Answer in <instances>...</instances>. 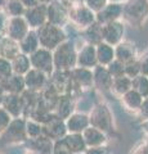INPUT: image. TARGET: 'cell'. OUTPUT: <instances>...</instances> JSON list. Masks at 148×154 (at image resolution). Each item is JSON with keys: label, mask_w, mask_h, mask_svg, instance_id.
<instances>
[{"label": "cell", "mask_w": 148, "mask_h": 154, "mask_svg": "<svg viewBox=\"0 0 148 154\" xmlns=\"http://www.w3.org/2000/svg\"><path fill=\"white\" fill-rule=\"evenodd\" d=\"M7 11L12 17H20L23 12V4L20 0H8Z\"/></svg>", "instance_id": "obj_29"}, {"label": "cell", "mask_w": 148, "mask_h": 154, "mask_svg": "<svg viewBox=\"0 0 148 154\" xmlns=\"http://www.w3.org/2000/svg\"><path fill=\"white\" fill-rule=\"evenodd\" d=\"M143 127H144V130L148 132V119H146V121L143 122Z\"/></svg>", "instance_id": "obj_37"}, {"label": "cell", "mask_w": 148, "mask_h": 154, "mask_svg": "<svg viewBox=\"0 0 148 154\" xmlns=\"http://www.w3.org/2000/svg\"><path fill=\"white\" fill-rule=\"evenodd\" d=\"M98 63L97 58V49L93 45H87L79 54V64L83 66L84 68L88 67H97L95 64Z\"/></svg>", "instance_id": "obj_14"}, {"label": "cell", "mask_w": 148, "mask_h": 154, "mask_svg": "<svg viewBox=\"0 0 148 154\" xmlns=\"http://www.w3.org/2000/svg\"><path fill=\"white\" fill-rule=\"evenodd\" d=\"M125 32L124 28V23L120 21L111 22L108 25L102 26V35H103V41L107 42L109 45H118L122 41V36Z\"/></svg>", "instance_id": "obj_4"}, {"label": "cell", "mask_w": 148, "mask_h": 154, "mask_svg": "<svg viewBox=\"0 0 148 154\" xmlns=\"http://www.w3.org/2000/svg\"><path fill=\"white\" fill-rule=\"evenodd\" d=\"M143 96L135 91L134 89L129 90L126 94L122 95V103L124 105L128 108V109H131V110H139L140 105L143 103Z\"/></svg>", "instance_id": "obj_19"}, {"label": "cell", "mask_w": 148, "mask_h": 154, "mask_svg": "<svg viewBox=\"0 0 148 154\" xmlns=\"http://www.w3.org/2000/svg\"><path fill=\"white\" fill-rule=\"evenodd\" d=\"M37 37H39L40 44L44 49H54L58 48L65 38V35L59 27H57L53 23H45L41 26L37 32Z\"/></svg>", "instance_id": "obj_2"}, {"label": "cell", "mask_w": 148, "mask_h": 154, "mask_svg": "<svg viewBox=\"0 0 148 154\" xmlns=\"http://www.w3.org/2000/svg\"><path fill=\"white\" fill-rule=\"evenodd\" d=\"M20 2L25 7H28V8H34L36 5H39V0H20Z\"/></svg>", "instance_id": "obj_34"}, {"label": "cell", "mask_w": 148, "mask_h": 154, "mask_svg": "<svg viewBox=\"0 0 148 154\" xmlns=\"http://www.w3.org/2000/svg\"><path fill=\"white\" fill-rule=\"evenodd\" d=\"M139 112L142 114V117L144 119H148V98H144L143 99V103L139 108Z\"/></svg>", "instance_id": "obj_33"}, {"label": "cell", "mask_w": 148, "mask_h": 154, "mask_svg": "<svg viewBox=\"0 0 148 154\" xmlns=\"http://www.w3.org/2000/svg\"><path fill=\"white\" fill-rule=\"evenodd\" d=\"M148 17V0H128L122 5V18L130 26H140Z\"/></svg>", "instance_id": "obj_1"}, {"label": "cell", "mask_w": 148, "mask_h": 154, "mask_svg": "<svg viewBox=\"0 0 148 154\" xmlns=\"http://www.w3.org/2000/svg\"><path fill=\"white\" fill-rule=\"evenodd\" d=\"M46 18V8L44 5H36L30 8L26 12V19L31 25V27H41L44 26V21Z\"/></svg>", "instance_id": "obj_11"}, {"label": "cell", "mask_w": 148, "mask_h": 154, "mask_svg": "<svg viewBox=\"0 0 148 154\" xmlns=\"http://www.w3.org/2000/svg\"><path fill=\"white\" fill-rule=\"evenodd\" d=\"M85 143L87 145H92L94 146H98V145H102V143L104 141V135L101 130L95 128V127H88L87 130L84 131L83 135Z\"/></svg>", "instance_id": "obj_20"}, {"label": "cell", "mask_w": 148, "mask_h": 154, "mask_svg": "<svg viewBox=\"0 0 148 154\" xmlns=\"http://www.w3.org/2000/svg\"><path fill=\"white\" fill-rule=\"evenodd\" d=\"M89 121L95 128L101 130V131L109 130V126H111V114H109L106 105L101 104L98 107H95L93 113H90Z\"/></svg>", "instance_id": "obj_7"}, {"label": "cell", "mask_w": 148, "mask_h": 154, "mask_svg": "<svg viewBox=\"0 0 148 154\" xmlns=\"http://www.w3.org/2000/svg\"><path fill=\"white\" fill-rule=\"evenodd\" d=\"M87 154H107V152L104 150V148H92L87 152Z\"/></svg>", "instance_id": "obj_35"}, {"label": "cell", "mask_w": 148, "mask_h": 154, "mask_svg": "<svg viewBox=\"0 0 148 154\" xmlns=\"http://www.w3.org/2000/svg\"><path fill=\"white\" fill-rule=\"evenodd\" d=\"M3 90H7L9 91L11 94H16L18 95L23 91V88L26 86V82H25V79L20 75H14V76H11L8 80H5L3 82Z\"/></svg>", "instance_id": "obj_18"}, {"label": "cell", "mask_w": 148, "mask_h": 154, "mask_svg": "<svg viewBox=\"0 0 148 154\" xmlns=\"http://www.w3.org/2000/svg\"><path fill=\"white\" fill-rule=\"evenodd\" d=\"M25 82H26V86L30 90H39V89H41L43 86H44V84H45L44 72H41V71L36 69V68L30 69L26 73Z\"/></svg>", "instance_id": "obj_13"}, {"label": "cell", "mask_w": 148, "mask_h": 154, "mask_svg": "<svg viewBox=\"0 0 148 154\" xmlns=\"http://www.w3.org/2000/svg\"><path fill=\"white\" fill-rule=\"evenodd\" d=\"M40 41H39V37L34 32V31H30L21 40L20 42V48L22 49V51L25 53V54H34V53L39 49V45Z\"/></svg>", "instance_id": "obj_17"}, {"label": "cell", "mask_w": 148, "mask_h": 154, "mask_svg": "<svg viewBox=\"0 0 148 154\" xmlns=\"http://www.w3.org/2000/svg\"><path fill=\"white\" fill-rule=\"evenodd\" d=\"M7 3H8V0H0V8L7 7Z\"/></svg>", "instance_id": "obj_36"}, {"label": "cell", "mask_w": 148, "mask_h": 154, "mask_svg": "<svg viewBox=\"0 0 148 154\" xmlns=\"http://www.w3.org/2000/svg\"><path fill=\"white\" fill-rule=\"evenodd\" d=\"M85 4H87V7L90 9L92 12H97L99 13L102 11V9L106 8L107 5V2L108 0H84Z\"/></svg>", "instance_id": "obj_31"}, {"label": "cell", "mask_w": 148, "mask_h": 154, "mask_svg": "<svg viewBox=\"0 0 148 154\" xmlns=\"http://www.w3.org/2000/svg\"><path fill=\"white\" fill-rule=\"evenodd\" d=\"M115 55H116V59L120 60L124 64H128L130 62L138 59L135 46L129 41H121L118 45H116V48H115Z\"/></svg>", "instance_id": "obj_8"}, {"label": "cell", "mask_w": 148, "mask_h": 154, "mask_svg": "<svg viewBox=\"0 0 148 154\" xmlns=\"http://www.w3.org/2000/svg\"><path fill=\"white\" fill-rule=\"evenodd\" d=\"M74 80L81 86H90L94 82L93 72H90L88 68L81 67V68L74 71Z\"/></svg>", "instance_id": "obj_25"}, {"label": "cell", "mask_w": 148, "mask_h": 154, "mask_svg": "<svg viewBox=\"0 0 148 154\" xmlns=\"http://www.w3.org/2000/svg\"><path fill=\"white\" fill-rule=\"evenodd\" d=\"M65 143L72 153L84 152L85 148H87V143H85L84 137L79 134H72V135H70V136H67L65 139Z\"/></svg>", "instance_id": "obj_22"}, {"label": "cell", "mask_w": 148, "mask_h": 154, "mask_svg": "<svg viewBox=\"0 0 148 154\" xmlns=\"http://www.w3.org/2000/svg\"><path fill=\"white\" fill-rule=\"evenodd\" d=\"M122 17V5L118 3H109L106 8L102 9L99 13H97L95 19L101 26L108 25L111 22L118 21V18Z\"/></svg>", "instance_id": "obj_6"}, {"label": "cell", "mask_w": 148, "mask_h": 154, "mask_svg": "<svg viewBox=\"0 0 148 154\" xmlns=\"http://www.w3.org/2000/svg\"><path fill=\"white\" fill-rule=\"evenodd\" d=\"M72 16H74L75 21L77 22L79 25H81V27H89V26H92L93 23L97 22L95 16L89 8H79V9H76Z\"/></svg>", "instance_id": "obj_16"}, {"label": "cell", "mask_w": 148, "mask_h": 154, "mask_svg": "<svg viewBox=\"0 0 148 154\" xmlns=\"http://www.w3.org/2000/svg\"><path fill=\"white\" fill-rule=\"evenodd\" d=\"M125 75L128 77H130V79H135V77H138L140 73V62H139V58L135 60L130 62V63L125 64Z\"/></svg>", "instance_id": "obj_28"}, {"label": "cell", "mask_w": 148, "mask_h": 154, "mask_svg": "<svg viewBox=\"0 0 148 154\" xmlns=\"http://www.w3.org/2000/svg\"><path fill=\"white\" fill-rule=\"evenodd\" d=\"M8 33L12 40L21 41L28 33L27 23L25 22V19L20 17H13L8 23Z\"/></svg>", "instance_id": "obj_9"}, {"label": "cell", "mask_w": 148, "mask_h": 154, "mask_svg": "<svg viewBox=\"0 0 148 154\" xmlns=\"http://www.w3.org/2000/svg\"><path fill=\"white\" fill-rule=\"evenodd\" d=\"M109 2H111V3H118V4H120V2H122V0H109Z\"/></svg>", "instance_id": "obj_38"}, {"label": "cell", "mask_w": 148, "mask_h": 154, "mask_svg": "<svg viewBox=\"0 0 148 154\" xmlns=\"http://www.w3.org/2000/svg\"><path fill=\"white\" fill-rule=\"evenodd\" d=\"M30 66H31V60L26 54H18L13 59V63H12L13 71L18 75L27 73L30 71Z\"/></svg>", "instance_id": "obj_24"}, {"label": "cell", "mask_w": 148, "mask_h": 154, "mask_svg": "<svg viewBox=\"0 0 148 154\" xmlns=\"http://www.w3.org/2000/svg\"><path fill=\"white\" fill-rule=\"evenodd\" d=\"M93 77H94V84L98 86V89L101 90H111L113 77L108 72L107 67L97 66L93 71Z\"/></svg>", "instance_id": "obj_10"}, {"label": "cell", "mask_w": 148, "mask_h": 154, "mask_svg": "<svg viewBox=\"0 0 148 154\" xmlns=\"http://www.w3.org/2000/svg\"><path fill=\"white\" fill-rule=\"evenodd\" d=\"M22 103H23V100L16 94H9L3 99V105L5 108V110L9 112V114L14 116V117L21 113L22 107H23Z\"/></svg>", "instance_id": "obj_15"}, {"label": "cell", "mask_w": 148, "mask_h": 154, "mask_svg": "<svg viewBox=\"0 0 148 154\" xmlns=\"http://www.w3.org/2000/svg\"><path fill=\"white\" fill-rule=\"evenodd\" d=\"M30 60H31V66L34 68L44 72V73L52 72L54 63L53 57H52L50 51L48 49H37L34 54H31Z\"/></svg>", "instance_id": "obj_5"}, {"label": "cell", "mask_w": 148, "mask_h": 154, "mask_svg": "<svg viewBox=\"0 0 148 154\" xmlns=\"http://www.w3.org/2000/svg\"><path fill=\"white\" fill-rule=\"evenodd\" d=\"M131 89L138 91L143 98H148V77L139 75L131 80Z\"/></svg>", "instance_id": "obj_26"}, {"label": "cell", "mask_w": 148, "mask_h": 154, "mask_svg": "<svg viewBox=\"0 0 148 154\" xmlns=\"http://www.w3.org/2000/svg\"><path fill=\"white\" fill-rule=\"evenodd\" d=\"M97 58H98V63H101L102 66H108L111 62L116 59L115 48L107 44V42L102 41L101 44L97 45Z\"/></svg>", "instance_id": "obj_12"}, {"label": "cell", "mask_w": 148, "mask_h": 154, "mask_svg": "<svg viewBox=\"0 0 148 154\" xmlns=\"http://www.w3.org/2000/svg\"><path fill=\"white\" fill-rule=\"evenodd\" d=\"M89 118L84 114H74L71 116L68 122H67V127L70 131L75 132H80V131H85L88 128V125H89Z\"/></svg>", "instance_id": "obj_21"}, {"label": "cell", "mask_w": 148, "mask_h": 154, "mask_svg": "<svg viewBox=\"0 0 148 154\" xmlns=\"http://www.w3.org/2000/svg\"><path fill=\"white\" fill-rule=\"evenodd\" d=\"M111 90H113L115 93L118 94V95L126 94L129 90H131V79L128 77L126 75L121 76V77H117V79H113Z\"/></svg>", "instance_id": "obj_23"}, {"label": "cell", "mask_w": 148, "mask_h": 154, "mask_svg": "<svg viewBox=\"0 0 148 154\" xmlns=\"http://www.w3.org/2000/svg\"><path fill=\"white\" fill-rule=\"evenodd\" d=\"M139 62H140V73L148 77V50L139 58Z\"/></svg>", "instance_id": "obj_32"}, {"label": "cell", "mask_w": 148, "mask_h": 154, "mask_svg": "<svg viewBox=\"0 0 148 154\" xmlns=\"http://www.w3.org/2000/svg\"><path fill=\"white\" fill-rule=\"evenodd\" d=\"M54 66L57 68H71L76 62V54L71 42H62L54 53Z\"/></svg>", "instance_id": "obj_3"}, {"label": "cell", "mask_w": 148, "mask_h": 154, "mask_svg": "<svg viewBox=\"0 0 148 154\" xmlns=\"http://www.w3.org/2000/svg\"><path fill=\"white\" fill-rule=\"evenodd\" d=\"M107 69H108V72L111 73V76L113 77V79L125 76V64L121 63V62L117 60V59L111 62V63L107 66Z\"/></svg>", "instance_id": "obj_27"}, {"label": "cell", "mask_w": 148, "mask_h": 154, "mask_svg": "<svg viewBox=\"0 0 148 154\" xmlns=\"http://www.w3.org/2000/svg\"><path fill=\"white\" fill-rule=\"evenodd\" d=\"M12 69H13V67L11 66L9 62H7L5 59H0V81L2 82H4V81L8 80L12 76L11 75Z\"/></svg>", "instance_id": "obj_30"}]
</instances>
